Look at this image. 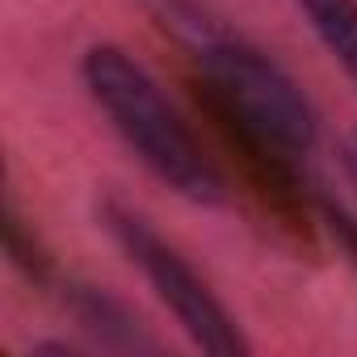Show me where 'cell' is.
<instances>
[{"mask_svg": "<svg viewBox=\"0 0 357 357\" xmlns=\"http://www.w3.org/2000/svg\"><path fill=\"white\" fill-rule=\"evenodd\" d=\"M80 72L97 109L109 118L118 139L135 151V160L155 181H164L172 194H181L185 202H198V206L227 202V185L219 168L211 164V155L202 151L185 118L176 114V105L164 97L155 76L135 55L101 43L84 55Z\"/></svg>", "mask_w": 357, "mask_h": 357, "instance_id": "cell-1", "label": "cell"}, {"mask_svg": "<svg viewBox=\"0 0 357 357\" xmlns=\"http://www.w3.org/2000/svg\"><path fill=\"white\" fill-rule=\"evenodd\" d=\"M198 59L206 63L211 80L219 93L231 101V109L244 118L252 135H261L269 147L286 155H303L319 139V118L303 89L252 43L231 38V34H202L198 38Z\"/></svg>", "mask_w": 357, "mask_h": 357, "instance_id": "cell-2", "label": "cell"}, {"mask_svg": "<svg viewBox=\"0 0 357 357\" xmlns=\"http://www.w3.org/2000/svg\"><path fill=\"white\" fill-rule=\"evenodd\" d=\"M105 227L118 240V248L130 257V265L147 278L155 298L172 311V319L190 332V340L202 353H215V357H244L248 353V340H244L240 324L231 319V311L215 298V290L194 273V265L172 244H164L139 215H130L114 202L105 206Z\"/></svg>", "mask_w": 357, "mask_h": 357, "instance_id": "cell-3", "label": "cell"}, {"mask_svg": "<svg viewBox=\"0 0 357 357\" xmlns=\"http://www.w3.org/2000/svg\"><path fill=\"white\" fill-rule=\"evenodd\" d=\"M294 9L357 89V0H294Z\"/></svg>", "mask_w": 357, "mask_h": 357, "instance_id": "cell-4", "label": "cell"}, {"mask_svg": "<svg viewBox=\"0 0 357 357\" xmlns=\"http://www.w3.org/2000/svg\"><path fill=\"white\" fill-rule=\"evenodd\" d=\"M76 311H80V324H84V328H97V332H101V324H105V336H109V332H122L126 344H135V349L147 344V340L135 336V319L126 315V307L114 303V298L101 294V290H80V294H76ZM109 340H114V336H109Z\"/></svg>", "mask_w": 357, "mask_h": 357, "instance_id": "cell-5", "label": "cell"}, {"mask_svg": "<svg viewBox=\"0 0 357 357\" xmlns=\"http://www.w3.org/2000/svg\"><path fill=\"white\" fill-rule=\"evenodd\" d=\"M349 168H353V176H357V143L349 147Z\"/></svg>", "mask_w": 357, "mask_h": 357, "instance_id": "cell-6", "label": "cell"}]
</instances>
